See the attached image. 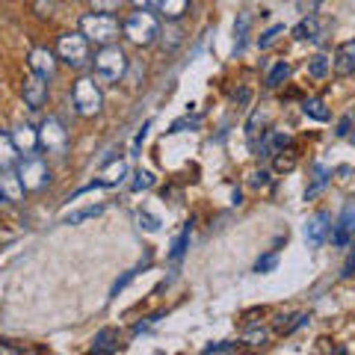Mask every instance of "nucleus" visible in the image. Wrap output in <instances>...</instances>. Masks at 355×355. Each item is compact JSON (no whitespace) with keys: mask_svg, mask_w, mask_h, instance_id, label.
<instances>
[{"mask_svg":"<svg viewBox=\"0 0 355 355\" xmlns=\"http://www.w3.org/2000/svg\"><path fill=\"white\" fill-rule=\"evenodd\" d=\"M291 146V133L284 130H266L261 146H252L258 157H275V154H284V148Z\"/></svg>","mask_w":355,"mask_h":355,"instance_id":"nucleus-12","label":"nucleus"},{"mask_svg":"<svg viewBox=\"0 0 355 355\" xmlns=\"http://www.w3.org/2000/svg\"><path fill=\"white\" fill-rule=\"evenodd\" d=\"M237 343H228V340H219V343H207L205 352H234Z\"/></svg>","mask_w":355,"mask_h":355,"instance_id":"nucleus-38","label":"nucleus"},{"mask_svg":"<svg viewBox=\"0 0 355 355\" xmlns=\"http://www.w3.org/2000/svg\"><path fill=\"white\" fill-rule=\"evenodd\" d=\"M302 113L311 116V119H317V121H329V110H326V104L320 101V98H308V101H302Z\"/></svg>","mask_w":355,"mask_h":355,"instance_id":"nucleus-26","label":"nucleus"},{"mask_svg":"<svg viewBox=\"0 0 355 355\" xmlns=\"http://www.w3.org/2000/svg\"><path fill=\"white\" fill-rule=\"evenodd\" d=\"M21 95H24V104L30 110H42L44 101H48V80H44L42 74L30 71L24 77V86H21Z\"/></svg>","mask_w":355,"mask_h":355,"instance_id":"nucleus-9","label":"nucleus"},{"mask_svg":"<svg viewBox=\"0 0 355 355\" xmlns=\"http://www.w3.org/2000/svg\"><path fill=\"white\" fill-rule=\"evenodd\" d=\"M349 142H352V146H355V130H352V133H349Z\"/></svg>","mask_w":355,"mask_h":355,"instance_id":"nucleus-47","label":"nucleus"},{"mask_svg":"<svg viewBox=\"0 0 355 355\" xmlns=\"http://www.w3.org/2000/svg\"><path fill=\"white\" fill-rule=\"evenodd\" d=\"M287 74H291V65H287V62H275L272 69H270V74H266L263 86H266V89H279V86L287 80Z\"/></svg>","mask_w":355,"mask_h":355,"instance_id":"nucleus-23","label":"nucleus"},{"mask_svg":"<svg viewBox=\"0 0 355 355\" xmlns=\"http://www.w3.org/2000/svg\"><path fill=\"white\" fill-rule=\"evenodd\" d=\"M160 39H163V44L166 48H178V44L184 42V33H181V24H178V21H169V24H166L163 30H160Z\"/></svg>","mask_w":355,"mask_h":355,"instance_id":"nucleus-24","label":"nucleus"},{"mask_svg":"<svg viewBox=\"0 0 355 355\" xmlns=\"http://www.w3.org/2000/svg\"><path fill=\"white\" fill-rule=\"evenodd\" d=\"M148 128H151V125H148V121H146V125H142V130L137 133V139H133V151H137V148L142 146V142H146V137H148Z\"/></svg>","mask_w":355,"mask_h":355,"instance_id":"nucleus-44","label":"nucleus"},{"mask_svg":"<svg viewBox=\"0 0 355 355\" xmlns=\"http://www.w3.org/2000/svg\"><path fill=\"white\" fill-rule=\"evenodd\" d=\"M190 234H193V225L187 222V225L181 228V234H178V237L172 240V252H169V258H172V261H181V258H184L187 246H190Z\"/></svg>","mask_w":355,"mask_h":355,"instance_id":"nucleus-22","label":"nucleus"},{"mask_svg":"<svg viewBox=\"0 0 355 355\" xmlns=\"http://www.w3.org/2000/svg\"><path fill=\"white\" fill-rule=\"evenodd\" d=\"M39 148L44 154H53V157H65L69 151V130L62 128L60 119H44L39 128Z\"/></svg>","mask_w":355,"mask_h":355,"instance_id":"nucleus-6","label":"nucleus"},{"mask_svg":"<svg viewBox=\"0 0 355 355\" xmlns=\"http://www.w3.org/2000/svg\"><path fill=\"white\" fill-rule=\"evenodd\" d=\"M0 193H3V202H9V205H18L21 198H24L27 187H24V181H21V175H18L15 166L0 169Z\"/></svg>","mask_w":355,"mask_h":355,"instance_id":"nucleus-11","label":"nucleus"},{"mask_svg":"<svg viewBox=\"0 0 355 355\" xmlns=\"http://www.w3.org/2000/svg\"><path fill=\"white\" fill-rule=\"evenodd\" d=\"M331 243H335V246H340V249H347L349 246V240H352V234L343 225H331Z\"/></svg>","mask_w":355,"mask_h":355,"instance_id":"nucleus-32","label":"nucleus"},{"mask_svg":"<svg viewBox=\"0 0 355 355\" xmlns=\"http://www.w3.org/2000/svg\"><path fill=\"white\" fill-rule=\"evenodd\" d=\"M92 3V12H107V15H113V12H119L121 9V3L125 0H89Z\"/></svg>","mask_w":355,"mask_h":355,"instance_id":"nucleus-30","label":"nucleus"},{"mask_svg":"<svg viewBox=\"0 0 355 355\" xmlns=\"http://www.w3.org/2000/svg\"><path fill=\"white\" fill-rule=\"evenodd\" d=\"M246 33H249V12H240L237 24H234V51L237 53L246 48Z\"/></svg>","mask_w":355,"mask_h":355,"instance_id":"nucleus-27","label":"nucleus"},{"mask_svg":"<svg viewBox=\"0 0 355 355\" xmlns=\"http://www.w3.org/2000/svg\"><path fill=\"white\" fill-rule=\"evenodd\" d=\"M329 178H331V172L326 169V166H314V181H311V187L305 190V198H314L329 184Z\"/></svg>","mask_w":355,"mask_h":355,"instance_id":"nucleus-25","label":"nucleus"},{"mask_svg":"<svg viewBox=\"0 0 355 355\" xmlns=\"http://www.w3.org/2000/svg\"><path fill=\"white\" fill-rule=\"evenodd\" d=\"M101 214H104V205H92V207L74 210V214H65L62 222H65V225H80V222H89V219H95V216H101Z\"/></svg>","mask_w":355,"mask_h":355,"instance_id":"nucleus-20","label":"nucleus"},{"mask_svg":"<svg viewBox=\"0 0 355 355\" xmlns=\"http://www.w3.org/2000/svg\"><path fill=\"white\" fill-rule=\"evenodd\" d=\"M293 166H296V160H293V157H275V169H279V172L293 169Z\"/></svg>","mask_w":355,"mask_h":355,"instance_id":"nucleus-41","label":"nucleus"},{"mask_svg":"<svg viewBox=\"0 0 355 355\" xmlns=\"http://www.w3.org/2000/svg\"><path fill=\"white\" fill-rule=\"evenodd\" d=\"M320 3H323V0H296V9L302 15H314L317 9H320Z\"/></svg>","mask_w":355,"mask_h":355,"instance_id":"nucleus-37","label":"nucleus"},{"mask_svg":"<svg viewBox=\"0 0 355 355\" xmlns=\"http://www.w3.org/2000/svg\"><path fill=\"white\" fill-rule=\"evenodd\" d=\"M331 69H335L338 77L355 74V44H343V48L335 53V60H331Z\"/></svg>","mask_w":355,"mask_h":355,"instance_id":"nucleus-16","label":"nucleus"},{"mask_svg":"<svg viewBox=\"0 0 355 355\" xmlns=\"http://www.w3.org/2000/svg\"><path fill=\"white\" fill-rule=\"evenodd\" d=\"M71 107H74V113L80 119H92V116L101 113L104 92H101V86H98L95 77H80V80H74V86H71Z\"/></svg>","mask_w":355,"mask_h":355,"instance_id":"nucleus-3","label":"nucleus"},{"mask_svg":"<svg viewBox=\"0 0 355 355\" xmlns=\"http://www.w3.org/2000/svg\"><path fill=\"white\" fill-rule=\"evenodd\" d=\"M125 178H128V163L121 157H113L101 169V175H98V184H101V187H119Z\"/></svg>","mask_w":355,"mask_h":355,"instance_id":"nucleus-14","label":"nucleus"},{"mask_svg":"<svg viewBox=\"0 0 355 355\" xmlns=\"http://www.w3.org/2000/svg\"><path fill=\"white\" fill-rule=\"evenodd\" d=\"M329 234H331V216L326 210H317V214L305 222V243L311 249H320L329 240Z\"/></svg>","mask_w":355,"mask_h":355,"instance_id":"nucleus-8","label":"nucleus"},{"mask_svg":"<svg viewBox=\"0 0 355 355\" xmlns=\"http://www.w3.org/2000/svg\"><path fill=\"white\" fill-rule=\"evenodd\" d=\"M284 33V24H272V27H266L261 36H258V48L261 51H266V48H272L275 42H279V36Z\"/></svg>","mask_w":355,"mask_h":355,"instance_id":"nucleus-29","label":"nucleus"},{"mask_svg":"<svg viewBox=\"0 0 355 355\" xmlns=\"http://www.w3.org/2000/svg\"><path fill=\"white\" fill-rule=\"evenodd\" d=\"M329 71H331V57H326V53H314V57L308 60V74L314 77V80H323Z\"/></svg>","mask_w":355,"mask_h":355,"instance_id":"nucleus-21","label":"nucleus"},{"mask_svg":"<svg viewBox=\"0 0 355 355\" xmlns=\"http://www.w3.org/2000/svg\"><path fill=\"white\" fill-rule=\"evenodd\" d=\"M15 169H18V175H21V181H24L27 193H39V190H44V187L51 184V169H48V163H44L42 157H36V154H27L24 160H18Z\"/></svg>","mask_w":355,"mask_h":355,"instance_id":"nucleus-7","label":"nucleus"},{"mask_svg":"<svg viewBox=\"0 0 355 355\" xmlns=\"http://www.w3.org/2000/svg\"><path fill=\"white\" fill-rule=\"evenodd\" d=\"M343 275H347V279H352V275H355V252H349L347 263H343Z\"/></svg>","mask_w":355,"mask_h":355,"instance_id":"nucleus-43","label":"nucleus"},{"mask_svg":"<svg viewBox=\"0 0 355 355\" xmlns=\"http://www.w3.org/2000/svg\"><path fill=\"white\" fill-rule=\"evenodd\" d=\"M128 71V57L119 44H104L92 60V77L98 83H119Z\"/></svg>","mask_w":355,"mask_h":355,"instance_id":"nucleus-2","label":"nucleus"},{"mask_svg":"<svg viewBox=\"0 0 355 355\" xmlns=\"http://www.w3.org/2000/svg\"><path fill=\"white\" fill-rule=\"evenodd\" d=\"M133 275H137V272H125V275H121V279L113 284V296H119V291H125V284L133 279Z\"/></svg>","mask_w":355,"mask_h":355,"instance_id":"nucleus-42","label":"nucleus"},{"mask_svg":"<svg viewBox=\"0 0 355 355\" xmlns=\"http://www.w3.org/2000/svg\"><path fill=\"white\" fill-rule=\"evenodd\" d=\"M275 266H279V258H275V252H270V254H263V258H258L254 272H270V270H275Z\"/></svg>","mask_w":355,"mask_h":355,"instance_id":"nucleus-34","label":"nucleus"},{"mask_svg":"<svg viewBox=\"0 0 355 355\" xmlns=\"http://www.w3.org/2000/svg\"><path fill=\"white\" fill-rule=\"evenodd\" d=\"M133 178H137V181H133V190H137V193H139V190H151V187H154V175L146 172V169H139Z\"/></svg>","mask_w":355,"mask_h":355,"instance_id":"nucleus-33","label":"nucleus"},{"mask_svg":"<svg viewBox=\"0 0 355 355\" xmlns=\"http://www.w3.org/2000/svg\"><path fill=\"white\" fill-rule=\"evenodd\" d=\"M338 225H343V228L349 231V234H355V205H349L347 210H343V216H340Z\"/></svg>","mask_w":355,"mask_h":355,"instance_id":"nucleus-36","label":"nucleus"},{"mask_svg":"<svg viewBox=\"0 0 355 355\" xmlns=\"http://www.w3.org/2000/svg\"><path fill=\"white\" fill-rule=\"evenodd\" d=\"M133 6L137 9H157L160 0H133Z\"/></svg>","mask_w":355,"mask_h":355,"instance_id":"nucleus-46","label":"nucleus"},{"mask_svg":"<svg viewBox=\"0 0 355 355\" xmlns=\"http://www.w3.org/2000/svg\"><path fill=\"white\" fill-rule=\"evenodd\" d=\"M0 202H3V193H0Z\"/></svg>","mask_w":355,"mask_h":355,"instance_id":"nucleus-48","label":"nucleus"},{"mask_svg":"<svg viewBox=\"0 0 355 355\" xmlns=\"http://www.w3.org/2000/svg\"><path fill=\"white\" fill-rule=\"evenodd\" d=\"M308 323V314H293V317H279V323H275V329L282 331V335H291V331L302 329Z\"/></svg>","mask_w":355,"mask_h":355,"instance_id":"nucleus-28","label":"nucleus"},{"mask_svg":"<svg viewBox=\"0 0 355 355\" xmlns=\"http://www.w3.org/2000/svg\"><path fill=\"white\" fill-rule=\"evenodd\" d=\"M137 222H139V228L148 231V234H157V231H160V219L146 214V210H139V214H137Z\"/></svg>","mask_w":355,"mask_h":355,"instance_id":"nucleus-31","label":"nucleus"},{"mask_svg":"<svg viewBox=\"0 0 355 355\" xmlns=\"http://www.w3.org/2000/svg\"><path fill=\"white\" fill-rule=\"evenodd\" d=\"M12 142L18 146V151L27 157V154H33V151L39 148V130H33L30 125H18L12 130Z\"/></svg>","mask_w":355,"mask_h":355,"instance_id":"nucleus-15","label":"nucleus"},{"mask_svg":"<svg viewBox=\"0 0 355 355\" xmlns=\"http://www.w3.org/2000/svg\"><path fill=\"white\" fill-rule=\"evenodd\" d=\"M27 65H30V71H36L44 77V80H51L53 71H57V53L48 51V48H33L30 57H27Z\"/></svg>","mask_w":355,"mask_h":355,"instance_id":"nucleus-13","label":"nucleus"},{"mask_svg":"<svg viewBox=\"0 0 355 355\" xmlns=\"http://www.w3.org/2000/svg\"><path fill=\"white\" fill-rule=\"evenodd\" d=\"M249 343V347H263L266 343V331L263 329H252V331H246V338H243Z\"/></svg>","mask_w":355,"mask_h":355,"instance_id":"nucleus-35","label":"nucleus"},{"mask_svg":"<svg viewBox=\"0 0 355 355\" xmlns=\"http://www.w3.org/2000/svg\"><path fill=\"white\" fill-rule=\"evenodd\" d=\"M338 137H349V133H352V116H343L340 121H338Z\"/></svg>","mask_w":355,"mask_h":355,"instance_id":"nucleus-40","label":"nucleus"},{"mask_svg":"<svg viewBox=\"0 0 355 355\" xmlns=\"http://www.w3.org/2000/svg\"><path fill=\"white\" fill-rule=\"evenodd\" d=\"M80 33L98 48H104V44H113L119 39V21L107 12H89L80 18Z\"/></svg>","mask_w":355,"mask_h":355,"instance_id":"nucleus-5","label":"nucleus"},{"mask_svg":"<svg viewBox=\"0 0 355 355\" xmlns=\"http://www.w3.org/2000/svg\"><path fill=\"white\" fill-rule=\"evenodd\" d=\"M157 9L166 21H181L187 15V9H190V0H160Z\"/></svg>","mask_w":355,"mask_h":355,"instance_id":"nucleus-19","label":"nucleus"},{"mask_svg":"<svg viewBox=\"0 0 355 355\" xmlns=\"http://www.w3.org/2000/svg\"><path fill=\"white\" fill-rule=\"evenodd\" d=\"M57 57L71 65V69H83L92 62V42H89L80 30L77 33H62L57 39Z\"/></svg>","mask_w":355,"mask_h":355,"instance_id":"nucleus-4","label":"nucleus"},{"mask_svg":"<svg viewBox=\"0 0 355 355\" xmlns=\"http://www.w3.org/2000/svg\"><path fill=\"white\" fill-rule=\"evenodd\" d=\"M119 349V331L116 329H101L92 338V352H116Z\"/></svg>","mask_w":355,"mask_h":355,"instance_id":"nucleus-18","label":"nucleus"},{"mask_svg":"<svg viewBox=\"0 0 355 355\" xmlns=\"http://www.w3.org/2000/svg\"><path fill=\"white\" fill-rule=\"evenodd\" d=\"M196 125V119H181V121H175V125L169 128V133H178V130H184V128H193Z\"/></svg>","mask_w":355,"mask_h":355,"instance_id":"nucleus-45","label":"nucleus"},{"mask_svg":"<svg viewBox=\"0 0 355 355\" xmlns=\"http://www.w3.org/2000/svg\"><path fill=\"white\" fill-rule=\"evenodd\" d=\"M293 39H296V42L323 44V42H326V24H323V18H317V12H314V15H305V18L293 27Z\"/></svg>","mask_w":355,"mask_h":355,"instance_id":"nucleus-10","label":"nucleus"},{"mask_svg":"<svg viewBox=\"0 0 355 355\" xmlns=\"http://www.w3.org/2000/svg\"><path fill=\"white\" fill-rule=\"evenodd\" d=\"M249 184H252V187H266V184H270V172H266V169L252 172V175H249Z\"/></svg>","mask_w":355,"mask_h":355,"instance_id":"nucleus-39","label":"nucleus"},{"mask_svg":"<svg viewBox=\"0 0 355 355\" xmlns=\"http://www.w3.org/2000/svg\"><path fill=\"white\" fill-rule=\"evenodd\" d=\"M21 157L18 146L12 142V133H3L0 130V169H9V166H15Z\"/></svg>","mask_w":355,"mask_h":355,"instance_id":"nucleus-17","label":"nucleus"},{"mask_svg":"<svg viewBox=\"0 0 355 355\" xmlns=\"http://www.w3.org/2000/svg\"><path fill=\"white\" fill-rule=\"evenodd\" d=\"M160 18L151 12V9H137L125 24H121V33H125V39L130 44H137V48H148L160 39Z\"/></svg>","mask_w":355,"mask_h":355,"instance_id":"nucleus-1","label":"nucleus"}]
</instances>
